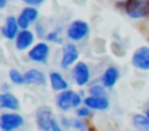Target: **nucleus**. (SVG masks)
Here are the masks:
<instances>
[{
    "mask_svg": "<svg viewBox=\"0 0 149 131\" xmlns=\"http://www.w3.org/2000/svg\"><path fill=\"white\" fill-rule=\"evenodd\" d=\"M119 6L133 19L146 18V0H122Z\"/></svg>",
    "mask_w": 149,
    "mask_h": 131,
    "instance_id": "obj_1",
    "label": "nucleus"
},
{
    "mask_svg": "<svg viewBox=\"0 0 149 131\" xmlns=\"http://www.w3.org/2000/svg\"><path fill=\"white\" fill-rule=\"evenodd\" d=\"M37 126L40 128V130H45V131H58L59 125L56 123L55 117H53V112L50 110L48 107H40L39 112H37Z\"/></svg>",
    "mask_w": 149,
    "mask_h": 131,
    "instance_id": "obj_2",
    "label": "nucleus"
},
{
    "mask_svg": "<svg viewBox=\"0 0 149 131\" xmlns=\"http://www.w3.org/2000/svg\"><path fill=\"white\" fill-rule=\"evenodd\" d=\"M88 32H90V27H88V24L85 21H74L68 27V37L74 42H79L87 37Z\"/></svg>",
    "mask_w": 149,
    "mask_h": 131,
    "instance_id": "obj_3",
    "label": "nucleus"
},
{
    "mask_svg": "<svg viewBox=\"0 0 149 131\" xmlns=\"http://www.w3.org/2000/svg\"><path fill=\"white\" fill-rule=\"evenodd\" d=\"M24 123L23 117L18 114H2L0 115V128L3 131H13Z\"/></svg>",
    "mask_w": 149,
    "mask_h": 131,
    "instance_id": "obj_4",
    "label": "nucleus"
},
{
    "mask_svg": "<svg viewBox=\"0 0 149 131\" xmlns=\"http://www.w3.org/2000/svg\"><path fill=\"white\" fill-rule=\"evenodd\" d=\"M132 62L136 69L141 70H149V46H139L133 53Z\"/></svg>",
    "mask_w": 149,
    "mask_h": 131,
    "instance_id": "obj_5",
    "label": "nucleus"
},
{
    "mask_svg": "<svg viewBox=\"0 0 149 131\" xmlns=\"http://www.w3.org/2000/svg\"><path fill=\"white\" fill-rule=\"evenodd\" d=\"M50 54V48L47 43H37L32 50L29 51V59L34 62H47Z\"/></svg>",
    "mask_w": 149,
    "mask_h": 131,
    "instance_id": "obj_6",
    "label": "nucleus"
},
{
    "mask_svg": "<svg viewBox=\"0 0 149 131\" xmlns=\"http://www.w3.org/2000/svg\"><path fill=\"white\" fill-rule=\"evenodd\" d=\"M18 29H19L18 19L13 18V16H7V21H5V24L2 26V35H3L5 38L13 40V38L18 37Z\"/></svg>",
    "mask_w": 149,
    "mask_h": 131,
    "instance_id": "obj_7",
    "label": "nucleus"
},
{
    "mask_svg": "<svg viewBox=\"0 0 149 131\" xmlns=\"http://www.w3.org/2000/svg\"><path fill=\"white\" fill-rule=\"evenodd\" d=\"M77 58H79V51H77V48H75V45L68 43V45L64 46V50H63L61 67H63V69H66V67L72 66V64L77 61Z\"/></svg>",
    "mask_w": 149,
    "mask_h": 131,
    "instance_id": "obj_8",
    "label": "nucleus"
},
{
    "mask_svg": "<svg viewBox=\"0 0 149 131\" xmlns=\"http://www.w3.org/2000/svg\"><path fill=\"white\" fill-rule=\"evenodd\" d=\"M39 18V13L34 6H27L21 11V15L18 16V22H19V27L21 29H27L31 22H34L36 19Z\"/></svg>",
    "mask_w": 149,
    "mask_h": 131,
    "instance_id": "obj_9",
    "label": "nucleus"
},
{
    "mask_svg": "<svg viewBox=\"0 0 149 131\" xmlns=\"http://www.w3.org/2000/svg\"><path fill=\"white\" fill-rule=\"evenodd\" d=\"M84 104L88 105L90 109H96V110H106L109 107V99L106 96H88V98L84 99Z\"/></svg>",
    "mask_w": 149,
    "mask_h": 131,
    "instance_id": "obj_10",
    "label": "nucleus"
},
{
    "mask_svg": "<svg viewBox=\"0 0 149 131\" xmlns=\"http://www.w3.org/2000/svg\"><path fill=\"white\" fill-rule=\"evenodd\" d=\"M74 80L80 86L87 85V82L90 80V70L85 62H77V66L74 67Z\"/></svg>",
    "mask_w": 149,
    "mask_h": 131,
    "instance_id": "obj_11",
    "label": "nucleus"
},
{
    "mask_svg": "<svg viewBox=\"0 0 149 131\" xmlns=\"http://www.w3.org/2000/svg\"><path fill=\"white\" fill-rule=\"evenodd\" d=\"M32 43H34L32 32L27 30V29H23L16 37V48L18 50H26V48H29Z\"/></svg>",
    "mask_w": 149,
    "mask_h": 131,
    "instance_id": "obj_12",
    "label": "nucleus"
},
{
    "mask_svg": "<svg viewBox=\"0 0 149 131\" xmlns=\"http://www.w3.org/2000/svg\"><path fill=\"white\" fill-rule=\"evenodd\" d=\"M72 98H74V91H71V89H63L58 94V98H56V104H58L59 109L68 110V109L74 107L72 105Z\"/></svg>",
    "mask_w": 149,
    "mask_h": 131,
    "instance_id": "obj_13",
    "label": "nucleus"
},
{
    "mask_svg": "<svg viewBox=\"0 0 149 131\" xmlns=\"http://www.w3.org/2000/svg\"><path fill=\"white\" fill-rule=\"evenodd\" d=\"M0 105L2 109H10V110H18L19 109V101L16 96H13L11 93H3L0 96Z\"/></svg>",
    "mask_w": 149,
    "mask_h": 131,
    "instance_id": "obj_14",
    "label": "nucleus"
},
{
    "mask_svg": "<svg viewBox=\"0 0 149 131\" xmlns=\"http://www.w3.org/2000/svg\"><path fill=\"white\" fill-rule=\"evenodd\" d=\"M24 80H26V83H29V85H45L47 83L45 75H43L42 72H39V70H36V69L27 70V72L24 73Z\"/></svg>",
    "mask_w": 149,
    "mask_h": 131,
    "instance_id": "obj_15",
    "label": "nucleus"
},
{
    "mask_svg": "<svg viewBox=\"0 0 149 131\" xmlns=\"http://www.w3.org/2000/svg\"><path fill=\"white\" fill-rule=\"evenodd\" d=\"M119 80V70L116 67H107L106 72L103 73V85L106 88H112Z\"/></svg>",
    "mask_w": 149,
    "mask_h": 131,
    "instance_id": "obj_16",
    "label": "nucleus"
},
{
    "mask_svg": "<svg viewBox=\"0 0 149 131\" xmlns=\"http://www.w3.org/2000/svg\"><path fill=\"white\" fill-rule=\"evenodd\" d=\"M50 82H52L53 89L56 91H63V89H68V82L59 75L58 72H52L50 73Z\"/></svg>",
    "mask_w": 149,
    "mask_h": 131,
    "instance_id": "obj_17",
    "label": "nucleus"
},
{
    "mask_svg": "<svg viewBox=\"0 0 149 131\" xmlns=\"http://www.w3.org/2000/svg\"><path fill=\"white\" fill-rule=\"evenodd\" d=\"M133 125L141 130H149V118L148 115H135L133 117Z\"/></svg>",
    "mask_w": 149,
    "mask_h": 131,
    "instance_id": "obj_18",
    "label": "nucleus"
},
{
    "mask_svg": "<svg viewBox=\"0 0 149 131\" xmlns=\"http://www.w3.org/2000/svg\"><path fill=\"white\" fill-rule=\"evenodd\" d=\"M10 78H11V82L16 83V85H23V83H26L24 75L19 72V70H16V69H11L10 70Z\"/></svg>",
    "mask_w": 149,
    "mask_h": 131,
    "instance_id": "obj_19",
    "label": "nucleus"
},
{
    "mask_svg": "<svg viewBox=\"0 0 149 131\" xmlns=\"http://www.w3.org/2000/svg\"><path fill=\"white\" fill-rule=\"evenodd\" d=\"M103 86H104V85H95V86H91V88H90V94H95V96H104V94H106V91H104Z\"/></svg>",
    "mask_w": 149,
    "mask_h": 131,
    "instance_id": "obj_20",
    "label": "nucleus"
},
{
    "mask_svg": "<svg viewBox=\"0 0 149 131\" xmlns=\"http://www.w3.org/2000/svg\"><path fill=\"white\" fill-rule=\"evenodd\" d=\"M59 34H61V30H53V32H50V34L47 35V38H48V40H52V42H56V43H61Z\"/></svg>",
    "mask_w": 149,
    "mask_h": 131,
    "instance_id": "obj_21",
    "label": "nucleus"
},
{
    "mask_svg": "<svg viewBox=\"0 0 149 131\" xmlns=\"http://www.w3.org/2000/svg\"><path fill=\"white\" fill-rule=\"evenodd\" d=\"M77 115L79 117H90L91 115V109L88 107H82V109H77Z\"/></svg>",
    "mask_w": 149,
    "mask_h": 131,
    "instance_id": "obj_22",
    "label": "nucleus"
},
{
    "mask_svg": "<svg viewBox=\"0 0 149 131\" xmlns=\"http://www.w3.org/2000/svg\"><path fill=\"white\" fill-rule=\"evenodd\" d=\"M80 102H82V98H80V94H77V93H74V98H72V105H74V107H79V105H80Z\"/></svg>",
    "mask_w": 149,
    "mask_h": 131,
    "instance_id": "obj_23",
    "label": "nucleus"
},
{
    "mask_svg": "<svg viewBox=\"0 0 149 131\" xmlns=\"http://www.w3.org/2000/svg\"><path fill=\"white\" fill-rule=\"evenodd\" d=\"M45 0H24V3H27V5H40Z\"/></svg>",
    "mask_w": 149,
    "mask_h": 131,
    "instance_id": "obj_24",
    "label": "nucleus"
},
{
    "mask_svg": "<svg viewBox=\"0 0 149 131\" xmlns=\"http://www.w3.org/2000/svg\"><path fill=\"white\" fill-rule=\"evenodd\" d=\"M74 128H79V130H84V128H87L84 123H82L80 120H77V121H74Z\"/></svg>",
    "mask_w": 149,
    "mask_h": 131,
    "instance_id": "obj_25",
    "label": "nucleus"
},
{
    "mask_svg": "<svg viewBox=\"0 0 149 131\" xmlns=\"http://www.w3.org/2000/svg\"><path fill=\"white\" fill-rule=\"evenodd\" d=\"M146 16H149V0H146Z\"/></svg>",
    "mask_w": 149,
    "mask_h": 131,
    "instance_id": "obj_26",
    "label": "nucleus"
},
{
    "mask_svg": "<svg viewBox=\"0 0 149 131\" xmlns=\"http://www.w3.org/2000/svg\"><path fill=\"white\" fill-rule=\"evenodd\" d=\"M5 5H7V0H0V6H2V8H3Z\"/></svg>",
    "mask_w": 149,
    "mask_h": 131,
    "instance_id": "obj_27",
    "label": "nucleus"
},
{
    "mask_svg": "<svg viewBox=\"0 0 149 131\" xmlns=\"http://www.w3.org/2000/svg\"><path fill=\"white\" fill-rule=\"evenodd\" d=\"M146 115H148V118H149V109H148V110H146Z\"/></svg>",
    "mask_w": 149,
    "mask_h": 131,
    "instance_id": "obj_28",
    "label": "nucleus"
}]
</instances>
